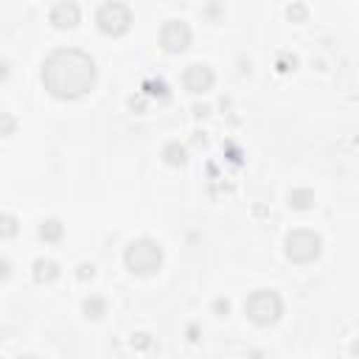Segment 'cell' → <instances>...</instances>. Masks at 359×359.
I'll return each mask as SVG.
<instances>
[{
	"label": "cell",
	"mask_w": 359,
	"mask_h": 359,
	"mask_svg": "<svg viewBox=\"0 0 359 359\" xmlns=\"http://www.w3.org/2000/svg\"><path fill=\"white\" fill-rule=\"evenodd\" d=\"M289 20H294V22H300V20H306V6L303 3H294V6H289Z\"/></svg>",
	"instance_id": "9a60e30c"
},
{
	"label": "cell",
	"mask_w": 359,
	"mask_h": 359,
	"mask_svg": "<svg viewBox=\"0 0 359 359\" xmlns=\"http://www.w3.org/2000/svg\"><path fill=\"white\" fill-rule=\"evenodd\" d=\"M244 314L255 323V325H272L280 320L283 314V300L278 292L272 289H255L247 300H244Z\"/></svg>",
	"instance_id": "3957f363"
},
{
	"label": "cell",
	"mask_w": 359,
	"mask_h": 359,
	"mask_svg": "<svg viewBox=\"0 0 359 359\" xmlns=\"http://www.w3.org/2000/svg\"><path fill=\"white\" fill-rule=\"evenodd\" d=\"M11 275V266H8V261H3V278H8Z\"/></svg>",
	"instance_id": "7402d4cb"
},
{
	"label": "cell",
	"mask_w": 359,
	"mask_h": 359,
	"mask_svg": "<svg viewBox=\"0 0 359 359\" xmlns=\"http://www.w3.org/2000/svg\"><path fill=\"white\" fill-rule=\"evenodd\" d=\"M95 25L109 34V36H118V34H126L129 25H132V11L126 3H104L98 6L95 11Z\"/></svg>",
	"instance_id": "5b68a950"
},
{
	"label": "cell",
	"mask_w": 359,
	"mask_h": 359,
	"mask_svg": "<svg viewBox=\"0 0 359 359\" xmlns=\"http://www.w3.org/2000/svg\"><path fill=\"white\" fill-rule=\"evenodd\" d=\"M42 84L53 98H79L95 84V62L79 48H59L42 62Z\"/></svg>",
	"instance_id": "6da1fadb"
},
{
	"label": "cell",
	"mask_w": 359,
	"mask_h": 359,
	"mask_svg": "<svg viewBox=\"0 0 359 359\" xmlns=\"http://www.w3.org/2000/svg\"><path fill=\"white\" fill-rule=\"evenodd\" d=\"M81 309H84V317H90V320H98V317L107 314V303H104V297H87Z\"/></svg>",
	"instance_id": "4fadbf2b"
},
{
	"label": "cell",
	"mask_w": 359,
	"mask_h": 359,
	"mask_svg": "<svg viewBox=\"0 0 359 359\" xmlns=\"http://www.w3.org/2000/svg\"><path fill=\"white\" fill-rule=\"evenodd\" d=\"M163 160L168 163V165H185V146H180L177 140H171V143H165V149H163Z\"/></svg>",
	"instance_id": "7c38bea8"
},
{
	"label": "cell",
	"mask_w": 359,
	"mask_h": 359,
	"mask_svg": "<svg viewBox=\"0 0 359 359\" xmlns=\"http://www.w3.org/2000/svg\"><path fill=\"white\" fill-rule=\"evenodd\" d=\"M323 252V238L311 230H294L286 236V258L294 264H309L320 258Z\"/></svg>",
	"instance_id": "277c9868"
},
{
	"label": "cell",
	"mask_w": 359,
	"mask_h": 359,
	"mask_svg": "<svg viewBox=\"0 0 359 359\" xmlns=\"http://www.w3.org/2000/svg\"><path fill=\"white\" fill-rule=\"evenodd\" d=\"M79 17H81V11H79V6L70 3V0H62V3H56V6L50 8V22H53L56 28H73V25H79Z\"/></svg>",
	"instance_id": "ba28073f"
},
{
	"label": "cell",
	"mask_w": 359,
	"mask_h": 359,
	"mask_svg": "<svg viewBox=\"0 0 359 359\" xmlns=\"http://www.w3.org/2000/svg\"><path fill=\"white\" fill-rule=\"evenodd\" d=\"M14 233H17V219L11 213H6L3 216V238H11Z\"/></svg>",
	"instance_id": "5bb4252c"
},
{
	"label": "cell",
	"mask_w": 359,
	"mask_h": 359,
	"mask_svg": "<svg viewBox=\"0 0 359 359\" xmlns=\"http://www.w3.org/2000/svg\"><path fill=\"white\" fill-rule=\"evenodd\" d=\"M289 205L297 210H309L314 205V191L311 188H292L289 191Z\"/></svg>",
	"instance_id": "30bf717a"
},
{
	"label": "cell",
	"mask_w": 359,
	"mask_h": 359,
	"mask_svg": "<svg viewBox=\"0 0 359 359\" xmlns=\"http://www.w3.org/2000/svg\"><path fill=\"white\" fill-rule=\"evenodd\" d=\"M11 129H14V118L3 115V135H11Z\"/></svg>",
	"instance_id": "ac0fdd59"
},
{
	"label": "cell",
	"mask_w": 359,
	"mask_h": 359,
	"mask_svg": "<svg viewBox=\"0 0 359 359\" xmlns=\"http://www.w3.org/2000/svg\"><path fill=\"white\" fill-rule=\"evenodd\" d=\"M160 45H163L168 53L185 50V48L191 45V28H188V22H182V20H168V22H163V28H160Z\"/></svg>",
	"instance_id": "8992f818"
},
{
	"label": "cell",
	"mask_w": 359,
	"mask_h": 359,
	"mask_svg": "<svg viewBox=\"0 0 359 359\" xmlns=\"http://www.w3.org/2000/svg\"><path fill=\"white\" fill-rule=\"evenodd\" d=\"M213 70H210V65H199V62H194V65H188L185 67V76H182V81H185V90H191V93H208L210 87H213Z\"/></svg>",
	"instance_id": "52a82bcc"
},
{
	"label": "cell",
	"mask_w": 359,
	"mask_h": 359,
	"mask_svg": "<svg viewBox=\"0 0 359 359\" xmlns=\"http://www.w3.org/2000/svg\"><path fill=\"white\" fill-rule=\"evenodd\" d=\"M351 353H353V356H359V339H353V342H351Z\"/></svg>",
	"instance_id": "44dd1931"
},
{
	"label": "cell",
	"mask_w": 359,
	"mask_h": 359,
	"mask_svg": "<svg viewBox=\"0 0 359 359\" xmlns=\"http://www.w3.org/2000/svg\"><path fill=\"white\" fill-rule=\"evenodd\" d=\"M123 264L135 275H151L163 264V247L154 238H135L123 252Z\"/></svg>",
	"instance_id": "7a4b0ae2"
},
{
	"label": "cell",
	"mask_w": 359,
	"mask_h": 359,
	"mask_svg": "<svg viewBox=\"0 0 359 359\" xmlns=\"http://www.w3.org/2000/svg\"><path fill=\"white\" fill-rule=\"evenodd\" d=\"M17 359H42V356H34V353H22V356H17Z\"/></svg>",
	"instance_id": "603a6c76"
},
{
	"label": "cell",
	"mask_w": 359,
	"mask_h": 359,
	"mask_svg": "<svg viewBox=\"0 0 359 359\" xmlns=\"http://www.w3.org/2000/svg\"><path fill=\"white\" fill-rule=\"evenodd\" d=\"M93 275H95L93 264H81V266H79V278H81V280H87V278H93Z\"/></svg>",
	"instance_id": "e0dca14e"
},
{
	"label": "cell",
	"mask_w": 359,
	"mask_h": 359,
	"mask_svg": "<svg viewBox=\"0 0 359 359\" xmlns=\"http://www.w3.org/2000/svg\"><path fill=\"white\" fill-rule=\"evenodd\" d=\"M135 342H137L140 348H146V345H149V334H137V339H132V345H135Z\"/></svg>",
	"instance_id": "ffe728a7"
},
{
	"label": "cell",
	"mask_w": 359,
	"mask_h": 359,
	"mask_svg": "<svg viewBox=\"0 0 359 359\" xmlns=\"http://www.w3.org/2000/svg\"><path fill=\"white\" fill-rule=\"evenodd\" d=\"M146 93H149V95H157V93H160L163 98L168 95V93H165V84H163V81H157V84H154V81H146Z\"/></svg>",
	"instance_id": "2e32d148"
},
{
	"label": "cell",
	"mask_w": 359,
	"mask_h": 359,
	"mask_svg": "<svg viewBox=\"0 0 359 359\" xmlns=\"http://www.w3.org/2000/svg\"><path fill=\"white\" fill-rule=\"evenodd\" d=\"M213 309H216L219 314H227V309H230V303H227V300H216V303H213Z\"/></svg>",
	"instance_id": "d6986e66"
},
{
	"label": "cell",
	"mask_w": 359,
	"mask_h": 359,
	"mask_svg": "<svg viewBox=\"0 0 359 359\" xmlns=\"http://www.w3.org/2000/svg\"><path fill=\"white\" fill-rule=\"evenodd\" d=\"M62 236H65V227H62L59 219H45V222L39 224V238H42V241H59Z\"/></svg>",
	"instance_id": "8fae6325"
},
{
	"label": "cell",
	"mask_w": 359,
	"mask_h": 359,
	"mask_svg": "<svg viewBox=\"0 0 359 359\" xmlns=\"http://www.w3.org/2000/svg\"><path fill=\"white\" fill-rule=\"evenodd\" d=\"M56 275H59V264H56V261H50V258L34 261V280L50 283V280H56Z\"/></svg>",
	"instance_id": "9c48e42d"
}]
</instances>
